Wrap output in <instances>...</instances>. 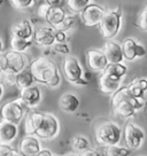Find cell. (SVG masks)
Wrapping results in <instances>:
<instances>
[{
  "label": "cell",
  "instance_id": "f6af8a7d",
  "mask_svg": "<svg viewBox=\"0 0 147 156\" xmlns=\"http://www.w3.org/2000/svg\"><path fill=\"white\" fill-rule=\"evenodd\" d=\"M2 51H4V43H2L1 38H0V53H2Z\"/></svg>",
  "mask_w": 147,
  "mask_h": 156
},
{
  "label": "cell",
  "instance_id": "44dd1931",
  "mask_svg": "<svg viewBox=\"0 0 147 156\" xmlns=\"http://www.w3.org/2000/svg\"><path fill=\"white\" fill-rule=\"evenodd\" d=\"M122 86V80H117L110 78L106 73H101L100 79H99V87L101 90V92L108 93V94H113L116 92L118 88Z\"/></svg>",
  "mask_w": 147,
  "mask_h": 156
},
{
  "label": "cell",
  "instance_id": "b9f144b4",
  "mask_svg": "<svg viewBox=\"0 0 147 156\" xmlns=\"http://www.w3.org/2000/svg\"><path fill=\"white\" fill-rule=\"evenodd\" d=\"M45 4H47L51 7H58L61 5V0H45Z\"/></svg>",
  "mask_w": 147,
  "mask_h": 156
},
{
  "label": "cell",
  "instance_id": "5b68a950",
  "mask_svg": "<svg viewBox=\"0 0 147 156\" xmlns=\"http://www.w3.org/2000/svg\"><path fill=\"white\" fill-rule=\"evenodd\" d=\"M60 131V123L59 119L56 117L48 114V112H44V118L43 122L40 124L39 129L34 132V136H37L40 140H52L55 136L59 134Z\"/></svg>",
  "mask_w": 147,
  "mask_h": 156
},
{
  "label": "cell",
  "instance_id": "277c9868",
  "mask_svg": "<svg viewBox=\"0 0 147 156\" xmlns=\"http://www.w3.org/2000/svg\"><path fill=\"white\" fill-rule=\"evenodd\" d=\"M63 73L67 80L74 85L84 86L88 80L84 76V70L79 60L75 55H66L63 60Z\"/></svg>",
  "mask_w": 147,
  "mask_h": 156
},
{
  "label": "cell",
  "instance_id": "74e56055",
  "mask_svg": "<svg viewBox=\"0 0 147 156\" xmlns=\"http://www.w3.org/2000/svg\"><path fill=\"white\" fill-rule=\"evenodd\" d=\"M49 7L51 6H48L47 4H41V5L38 7V10H37V13H38V15H39L40 17L43 20H45V17H46V15H47V12H48Z\"/></svg>",
  "mask_w": 147,
  "mask_h": 156
},
{
  "label": "cell",
  "instance_id": "7c38bea8",
  "mask_svg": "<svg viewBox=\"0 0 147 156\" xmlns=\"http://www.w3.org/2000/svg\"><path fill=\"white\" fill-rule=\"evenodd\" d=\"M86 61H88V68L93 71H98V73H102L108 66L107 58L101 49H88L86 51Z\"/></svg>",
  "mask_w": 147,
  "mask_h": 156
},
{
  "label": "cell",
  "instance_id": "60d3db41",
  "mask_svg": "<svg viewBox=\"0 0 147 156\" xmlns=\"http://www.w3.org/2000/svg\"><path fill=\"white\" fill-rule=\"evenodd\" d=\"M53 154H52V151H49V149H47V148H41L39 151H38V154L36 156H52Z\"/></svg>",
  "mask_w": 147,
  "mask_h": 156
},
{
  "label": "cell",
  "instance_id": "cb8c5ba5",
  "mask_svg": "<svg viewBox=\"0 0 147 156\" xmlns=\"http://www.w3.org/2000/svg\"><path fill=\"white\" fill-rule=\"evenodd\" d=\"M66 14H67V13L64 12V9L61 6H58V7H49L48 12H47V15H46V17H45V21H46L51 27H53L54 29H55V28L63 21Z\"/></svg>",
  "mask_w": 147,
  "mask_h": 156
},
{
  "label": "cell",
  "instance_id": "d6986e66",
  "mask_svg": "<svg viewBox=\"0 0 147 156\" xmlns=\"http://www.w3.org/2000/svg\"><path fill=\"white\" fill-rule=\"evenodd\" d=\"M32 34H34V27L29 20H21L12 27V36L31 39Z\"/></svg>",
  "mask_w": 147,
  "mask_h": 156
},
{
  "label": "cell",
  "instance_id": "5bb4252c",
  "mask_svg": "<svg viewBox=\"0 0 147 156\" xmlns=\"http://www.w3.org/2000/svg\"><path fill=\"white\" fill-rule=\"evenodd\" d=\"M7 58V63H8V69L14 71L15 73H21L22 70L28 68L29 66V60L28 56L24 53H19L15 51H8L5 54Z\"/></svg>",
  "mask_w": 147,
  "mask_h": 156
},
{
  "label": "cell",
  "instance_id": "484cf974",
  "mask_svg": "<svg viewBox=\"0 0 147 156\" xmlns=\"http://www.w3.org/2000/svg\"><path fill=\"white\" fill-rule=\"evenodd\" d=\"M32 45V39H24L12 36L10 38V49L19 52V53H24L25 51L30 48V46Z\"/></svg>",
  "mask_w": 147,
  "mask_h": 156
},
{
  "label": "cell",
  "instance_id": "d590c367",
  "mask_svg": "<svg viewBox=\"0 0 147 156\" xmlns=\"http://www.w3.org/2000/svg\"><path fill=\"white\" fill-rule=\"evenodd\" d=\"M13 149L8 144H0V156H10Z\"/></svg>",
  "mask_w": 147,
  "mask_h": 156
},
{
  "label": "cell",
  "instance_id": "8992f818",
  "mask_svg": "<svg viewBox=\"0 0 147 156\" xmlns=\"http://www.w3.org/2000/svg\"><path fill=\"white\" fill-rule=\"evenodd\" d=\"M27 109L28 108L17 99V100L5 103L0 109V116L4 121L14 123V124L19 125L21 121L23 119V117H24Z\"/></svg>",
  "mask_w": 147,
  "mask_h": 156
},
{
  "label": "cell",
  "instance_id": "c3c4849f",
  "mask_svg": "<svg viewBox=\"0 0 147 156\" xmlns=\"http://www.w3.org/2000/svg\"><path fill=\"white\" fill-rule=\"evenodd\" d=\"M52 156H59V155H52Z\"/></svg>",
  "mask_w": 147,
  "mask_h": 156
},
{
  "label": "cell",
  "instance_id": "f1b7e54d",
  "mask_svg": "<svg viewBox=\"0 0 147 156\" xmlns=\"http://www.w3.org/2000/svg\"><path fill=\"white\" fill-rule=\"evenodd\" d=\"M71 147H73L74 151L81 153V151L90 148V141H88V139L86 136H76L71 139Z\"/></svg>",
  "mask_w": 147,
  "mask_h": 156
},
{
  "label": "cell",
  "instance_id": "7dc6e473",
  "mask_svg": "<svg viewBox=\"0 0 147 156\" xmlns=\"http://www.w3.org/2000/svg\"><path fill=\"white\" fill-rule=\"evenodd\" d=\"M2 4H4V0H0V6L2 5Z\"/></svg>",
  "mask_w": 147,
  "mask_h": 156
},
{
  "label": "cell",
  "instance_id": "30bf717a",
  "mask_svg": "<svg viewBox=\"0 0 147 156\" xmlns=\"http://www.w3.org/2000/svg\"><path fill=\"white\" fill-rule=\"evenodd\" d=\"M122 101H125V102H129L131 106L137 109V112L142 110L144 106H145V100H142V99H137V98L132 97L130 92H129V88L127 86H121L118 88L116 92H114L112 94V107H116L118 103L122 102Z\"/></svg>",
  "mask_w": 147,
  "mask_h": 156
},
{
  "label": "cell",
  "instance_id": "ac0fdd59",
  "mask_svg": "<svg viewBox=\"0 0 147 156\" xmlns=\"http://www.w3.org/2000/svg\"><path fill=\"white\" fill-rule=\"evenodd\" d=\"M79 103H81V101H79V98L77 97V94L73 92H68L61 95L59 100V107L63 112L73 114L78 109Z\"/></svg>",
  "mask_w": 147,
  "mask_h": 156
},
{
  "label": "cell",
  "instance_id": "52a82bcc",
  "mask_svg": "<svg viewBox=\"0 0 147 156\" xmlns=\"http://www.w3.org/2000/svg\"><path fill=\"white\" fill-rule=\"evenodd\" d=\"M124 140L125 145L131 151H138L145 140V133L140 126L134 123L127 122L124 126Z\"/></svg>",
  "mask_w": 147,
  "mask_h": 156
},
{
  "label": "cell",
  "instance_id": "7bdbcfd3",
  "mask_svg": "<svg viewBox=\"0 0 147 156\" xmlns=\"http://www.w3.org/2000/svg\"><path fill=\"white\" fill-rule=\"evenodd\" d=\"M10 156H23V155H22L19 151H15V149H13V151H12Z\"/></svg>",
  "mask_w": 147,
  "mask_h": 156
},
{
  "label": "cell",
  "instance_id": "3957f363",
  "mask_svg": "<svg viewBox=\"0 0 147 156\" xmlns=\"http://www.w3.org/2000/svg\"><path fill=\"white\" fill-rule=\"evenodd\" d=\"M122 138V130L114 122H105L95 130V140L101 146L118 145Z\"/></svg>",
  "mask_w": 147,
  "mask_h": 156
},
{
  "label": "cell",
  "instance_id": "603a6c76",
  "mask_svg": "<svg viewBox=\"0 0 147 156\" xmlns=\"http://www.w3.org/2000/svg\"><path fill=\"white\" fill-rule=\"evenodd\" d=\"M110 78L117 79V80H123V78L125 77L127 73V67L123 62L120 63H108L106 69L102 71Z\"/></svg>",
  "mask_w": 147,
  "mask_h": 156
},
{
  "label": "cell",
  "instance_id": "ab89813d",
  "mask_svg": "<svg viewBox=\"0 0 147 156\" xmlns=\"http://www.w3.org/2000/svg\"><path fill=\"white\" fill-rule=\"evenodd\" d=\"M8 69V63H7V58L5 54L0 53V73H4L5 70Z\"/></svg>",
  "mask_w": 147,
  "mask_h": 156
},
{
  "label": "cell",
  "instance_id": "ba28073f",
  "mask_svg": "<svg viewBox=\"0 0 147 156\" xmlns=\"http://www.w3.org/2000/svg\"><path fill=\"white\" fill-rule=\"evenodd\" d=\"M105 8L100 5L90 2L85 8H84L79 14H81V20L83 22L84 25H86L88 28H92L95 25H99L100 21L102 19L105 14Z\"/></svg>",
  "mask_w": 147,
  "mask_h": 156
},
{
  "label": "cell",
  "instance_id": "83f0119b",
  "mask_svg": "<svg viewBox=\"0 0 147 156\" xmlns=\"http://www.w3.org/2000/svg\"><path fill=\"white\" fill-rule=\"evenodd\" d=\"M131 154H132L131 149H129L127 147L120 146V145L107 146L103 151L105 156H130Z\"/></svg>",
  "mask_w": 147,
  "mask_h": 156
},
{
  "label": "cell",
  "instance_id": "9a60e30c",
  "mask_svg": "<svg viewBox=\"0 0 147 156\" xmlns=\"http://www.w3.org/2000/svg\"><path fill=\"white\" fill-rule=\"evenodd\" d=\"M41 149L39 139L32 134H27L21 139L19 145V151L23 156H36Z\"/></svg>",
  "mask_w": 147,
  "mask_h": 156
},
{
  "label": "cell",
  "instance_id": "2e32d148",
  "mask_svg": "<svg viewBox=\"0 0 147 156\" xmlns=\"http://www.w3.org/2000/svg\"><path fill=\"white\" fill-rule=\"evenodd\" d=\"M101 51L106 55L108 63H120V62H123V60H124L122 47L116 41H113V40L106 41V44L103 45V48Z\"/></svg>",
  "mask_w": 147,
  "mask_h": 156
},
{
  "label": "cell",
  "instance_id": "ee69618b",
  "mask_svg": "<svg viewBox=\"0 0 147 156\" xmlns=\"http://www.w3.org/2000/svg\"><path fill=\"white\" fill-rule=\"evenodd\" d=\"M2 94H4V85L0 83V100L2 98Z\"/></svg>",
  "mask_w": 147,
  "mask_h": 156
},
{
  "label": "cell",
  "instance_id": "7a4b0ae2",
  "mask_svg": "<svg viewBox=\"0 0 147 156\" xmlns=\"http://www.w3.org/2000/svg\"><path fill=\"white\" fill-rule=\"evenodd\" d=\"M122 27V9L116 7L114 9H106L102 19L99 23L101 36L105 39L115 38L121 31Z\"/></svg>",
  "mask_w": 147,
  "mask_h": 156
},
{
  "label": "cell",
  "instance_id": "d6a6232c",
  "mask_svg": "<svg viewBox=\"0 0 147 156\" xmlns=\"http://www.w3.org/2000/svg\"><path fill=\"white\" fill-rule=\"evenodd\" d=\"M52 48L55 53L58 54H61V55H69L70 53V48H69V46L67 43H54L52 45Z\"/></svg>",
  "mask_w": 147,
  "mask_h": 156
},
{
  "label": "cell",
  "instance_id": "4316f807",
  "mask_svg": "<svg viewBox=\"0 0 147 156\" xmlns=\"http://www.w3.org/2000/svg\"><path fill=\"white\" fill-rule=\"evenodd\" d=\"M34 83V79L28 68L24 69V70H22L21 73H19L16 75L15 85L20 88V90H23V88H27V87H29V86H32Z\"/></svg>",
  "mask_w": 147,
  "mask_h": 156
},
{
  "label": "cell",
  "instance_id": "4dcf8cb0",
  "mask_svg": "<svg viewBox=\"0 0 147 156\" xmlns=\"http://www.w3.org/2000/svg\"><path fill=\"white\" fill-rule=\"evenodd\" d=\"M91 2V0H67V5L73 13H81Z\"/></svg>",
  "mask_w": 147,
  "mask_h": 156
},
{
  "label": "cell",
  "instance_id": "d4e9b609",
  "mask_svg": "<svg viewBox=\"0 0 147 156\" xmlns=\"http://www.w3.org/2000/svg\"><path fill=\"white\" fill-rule=\"evenodd\" d=\"M113 110L117 116L122 117L124 119L132 118L133 116H136V114L138 112L136 108L133 107V106H131L129 102H125V101L120 102L116 107L113 108Z\"/></svg>",
  "mask_w": 147,
  "mask_h": 156
},
{
  "label": "cell",
  "instance_id": "f35d334b",
  "mask_svg": "<svg viewBox=\"0 0 147 156\" xmlns=\"http://www.w3.org/2000/svg\"><path fill=\"white\" fill-rule=\"evenodd\" d=\"M60 83H61V76H60V73H58V75H55L48 83H47V86L48 87H58L60 85Z\"/></svg>",
  "mask_w": 147,
  "mask_h": 156
},
{
  "label": "cell",
  "instance_id": "8fae6325",
  "mask_svg": "<svg viewBox=\"0 0 147 156\" xmlns=\"http://www.w3.org/2000/svg\"><path fill=\"white\" fill-rule=\"evenodd\" d=\"M34 40L38 46L52 47L55 43V29L51 25H41L34 30Z\"/></svg>",
  "mask_w": 147,
  "mask_h": 156
},
{
  "label": "cell",
  "instance_id": "e575fe53",
  "mask_svg": "<svg viewBox=\"0 0 147 156\" xmlns=\"http://www.w3.org/2000/svg\"><path fill=\"white\" fill-rule=\"evenodd\" d=\"M67 41H68L67 32L55 29V43H67Z\"/></svg>",
  "mask_w": 147,
  "mask_h": 156
},
{
  "label": "cell",
  "instance_id": "bcb514c9",
  "mask_svg": "<svg viewBox=\"0 0 147 156\" xmlns=\"http://www.w3.org/2000/svg\"><path fill=\"white\" fill-rule=\"evenodd\" d=\"M64 156H78V154H76V153H68V154H66Z\"/></svg>",
  "mask_w": 147,
  "mask_h": 156
},
{
  "label": "cell",
  "instance_id": "ffe728a7",
  "mask_svg": "<svg viewBox=\"0 0 147 156\" xmlns=\"http://www.w3.org/2000/svg\"><path fill=\"white\" fill-rule=\"evenodd\" d=\"M43 118H44V112H29L27 115V117H25V122H24L25 133L34 136V132L39 129L40 124L43 122Z\"/></svg>",
  "mask_w": 147,
  "mask_h": 156
},
{
  "label": "cell",
  "instance_id": "9c48e42d",
  "mask_svg": "<svg viewBox=\"0 0 147 156\" xmlns=\"http://www.w3.org/2000/svg\"><path fill=\"white\" fill-rule=\"evenodd\" d=\"M123 52V58L127 61H133L136 58H142L146 55L145 46L137 41L134 38H127L121 45Z\"/></svg>",
  "mask_w": 147,
  "mask_h": 156
},
{
  "label": "cell",
  "instance_id": "836d02e7",
  "mask_svg": "<svg viewBox=\"0 0 147 156\" xmlns=\"http://www.w3.org/2000/svg\"><path fill=\"white\" fill-rule=\"evenodd\" d=\"M146 14H147V8L145 7L144 9L142 10V13L139 14L138 16V27L140 28L142 30H145L147 29V17H146Z\"/></svg>",
  "mask_w": 147,
  "mask_h": 156
},
{
  "label": "cell",
  "instance_id": "7402d4cb",
  "mask_svg": "<svg viewBox=\"0 0 147 156\" xmlns=\"http://www.w3.org/2000/svg\"><path fill=\"white\" fill-rule=\"evenodd\" d=\"M129 92L132 97L137 98V99H142L144 100L145 98V93L147 91V80L146 78L140 77V78H134L130 85L127 86Z\"/></svg>",
  "mask_w": 147,
  "mask_h": 156
},
{
  "label": "cell",
  "instance_id": "8d00e7d4",
  "mask_svg": "<svg viewBox=\"0 0 147 156\" xmlns=\"http://www.w3.org/2000/svg\"><path fill=\"white\" fill-rule=\"evenodd\" d=\"M78 156H105L103 154H101L100 151H98L97 149H92V148H88L85 151H81L78 154Z\"/></svg>",
  "mask_w": 147,
  "mask_h": 156
},
{
  "label": "cell",
  "instance_id": "4fadbf2b",
  "mask_svg": "<svg viewBox=\"0 0 147 156\" xmlns=\"http://www.w3.org/2000/svg\"><path fill=\"white\" fill-rule=\"evenodd\" d=\"M19 100L28 109L37 107L41 101V91L38 86H34V85L23 88V90H21Z\"/></svg>",
  "mask_w": 147,
  "mask_h": 156
},
{
  "label": "cell",
  "instance_id": "1f68e13d",
  "mask_svg": "<svg viewBox=\"0 0 147 156\" xmlns=\"http://www.w3.org/2000/svg\"><path fill=\"white\" fill-rule=\"evenodd\" d=\"M10 2L16 9H27L32 7L37 0H10Z\"/></svg>",
  "mask_w": 147,
  "mask_h": 156
},
{
  "label": "cell",
  "instance_id": "f546056e",
  "mask_svg": "<svg viewBox=\"0 0 147 156\" xmlns=\"http://www.w3.org/2000/svg\"><path fill=\"white\" fill-rule=\"evenodd\" d=\"M75 23H76V17H75V15L66 14L63 21H62L55 29L60 30V31H64V32H68V31H70V30L74 28Z\"/></svg>",
  "mask_w": 147,
  "mask_h": 156
},
{
  "label": "cell",
  "instance_id": "e0dca14e",
  "mask_svg": "<svg viewBox=\"0 0 147 156\" xmlns=\"http://www.w3.org/2000/svg\"><path fill=\"white\" fill-rule=\"evenodd\" d=\"M19 136V126L17 124L0 121V144H8L14 141Z\"/></svg>",
  "mask_w": 147,
  "mask_h": 156
},
{
  "label": "cell",
  "instance_id": "6da1fadb",
  "mask_svg": "<svg viewBox=\"0 0 147 156\" xmlns=\"http://www.w3.org/2000/svg\"><path fill=\"white\" fill-rule=\"evenodd\" d=\"M28 69L32 75L34 82L39 84H45V85H47L49 80L55 75L59 73V70H58V67L55 66V63L45 56L34 58L30 63Z\"/></svg>",
  "mask_w": 147,
  "mask_h": 156
}]
</instances>
